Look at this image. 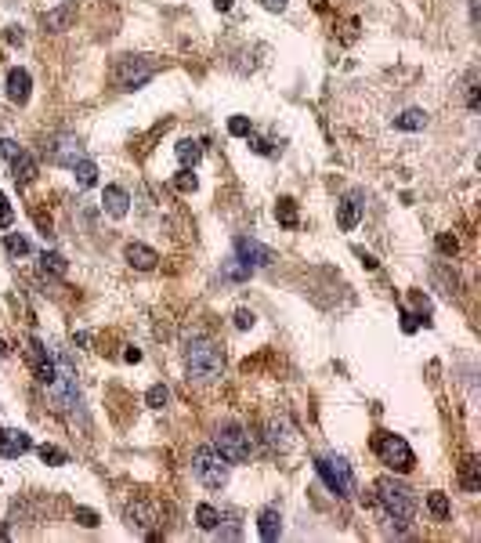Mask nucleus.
Instances as JSON below:
<instances>
[{"label":"nucleus","instance_id":"obj_1","mask_svg":"<svg viewBox=\"0 0 481 543\" xmlns=\"http://www.w3.org/2000/svg\"><path fill=\"white\" fill-rule=\"evenodd\" d=\"M376 504L394 525H409L416 518V492L394 474L376 478Z\"/></svg>","mask_w":481,"mask_h":543},{"label":"nucleus","instance_id":"obj_2","mask_svg":"<svg viewBox=\"0 0 481 543\" xmlns=\"http://www.w3.org/2000/svg\"><path fill=\"white\" fill-rule=\"evenodd\" d=\"M185 362H188V373L203 380V384H210V380L221 377L224 370V355H221V348L214 341H206V337H192L188 348H185Z\"/></svg>","mask_w":481,"mask_h":543},{"label":"nucleus","instance_id":"obj_3","mask_svg":"<svg viewBox=\"0 0 481 543\" xmlns=\"http://www.w3.org/2000/svg\"><path fill=\"white\" fill-rule=\"evenodd\" d=\"M156 73H159L156 58H149V55H123V58H116V66H112V84H116L120 91H138V87H145Z\"/></svg>","mask_w":481,"mask_h":543},{"label":"nucleus","instance_id":"obj_4","mask_svg":"<svg viewBox=\"0 0 481 543\" xmlns=\"http://www.w3.org/2000/svg\"><path fill=\"white\" fill-rule=\"evenodd\" d=\"M192 474H196L206 489H224L228 486V460H224L214 445H203V449L192 453Z\"/></svg>","mask_w":481,"mask_h":543},{"label":"nucleus","instance_id":"obj_5","mask_svg":"<svg viewBox=\"0 0 481 543\" xmlns=\"http://www.w3.org/2000/svg\"><path fill=\"white\" fill-rule=\"evenodd\" d=\"M373 453L380 456V464H388V468L398 471V474L412 471V464H416L409 442H406L402 435H388V431H380V435L373 438Z\"/></svg>","mask_w":481,"mask_h":543},{"label":"nucleus","instance_id":"obj_6","mask_svg":"<svg viewBox=\"0 0 481 543\" xmlns=\"http://www.w3.org/2000/svg\"><path fill=\"white\" fill-rule=\"evenodd\" d=\"M315 471L336 497H355V474H351V464L344 456H318Z\"/></svg>","mask_w":481,"mask_h":543},{"label":"nucleus","instance_id":"obj_7","mask_svg":"<svg viewBox=\"0 0 481 543\" xmlns=\"http://www.w3.org/2000/svg\"><path fill=\"white\" fill-rule=\"evenodd\" d=\"M214 449L228 460V464H246L250 460V435L239 424H221L214 431Z\"/></svg>","mask_w":481,"mask_h":543},{"label":"nucleus","instance_id":"obj_8","mask_svg":"<svg viewBox=\"0 0 481 543\" xmlns=\"http://www.w3.org/2000/svg\"><path fill=\"white\" fill-rule=\"evenodd\" d=\"M44 152H47V159L51 163H58V167H76L80 159H84V145L73 138V134H55V138H47L44 141Z\"/></svg>","mask_w":481,"mask_h":543},{"label":"nucleus","instance_id":"obj_9","mask_svg":"<svg viewBox=\"0 0 481 543\" xmlns=\"http://www.w3.org/2000/svg\"><path fill=\"white\" fill-rule=\"evenodd\" d=\"M235 258L243 261L246 268H268L271 261H275V250L257 243V239H250V235H239L235 239Z\"/></svg>","mask_w":481,"mask_h":543},{"label":"nucleus","instance_id":"obj_10","mask_svg":"<svg viewBox=\"0 0 481 543\" xmlns=\"http://www.w3.org/2000/svg\"><path fill=\"white\" fill-rule=\"evenodd\" d=\"M264 442H268V449H275V453H290L293 442H297V431H293L290 417H271L264 424Z\"/></svg>","mask_w":481,"mask_h":543},{"label":"nucleus","instance_id":"obj_11","mask_svg":"<svg viewBox=\"0 0 481 543\" xmlns=\"http://www.w3.org/2000/svg\"><path fill=\"white\" fill-rule=\"evenodd\" d=\"M362 214H365V199H362V193H347L341 203H336V225H341L344 232H351L362 221Z\"/></svg>","mask_w":481,"mask_h":543},{"label":"nucleus","instance_id":"obj_12","mask_svg":"<svg viewBox=\"0 0 481 543\" xmlns=\"http://www.w3.org/2000/svg\"><path fill=\"white\" fill-rule=\"evenodd\" d=\"M29 449H33V438H29L26 431H19V427L0 431V456H4V460H19Z\"/></svg>","mask_w":481,"mask_h":543},{"label":"nucleus","instance_id":"obj_13","mask_svg":"<svg viewBox=\"0 0 481 543\" xmlns=\"http://www.w3.org/2000/svg\"><path fill=\"white\" fill-rule=\"evenodd\" d=\"M102 211H105L109 217H116V221L131 214V196H127V188L105 185V188H102Z\"/></svg>","mask_w":481,"mask_h":543},{"label":"nucleus","instance_id":"obj_14","mask_svg":"<svg viewBox=\"0 0 481 543\" xmlns=\"http://www.w3.org/2000/svg\"><path fill=\"white\" fill-rule=\"evenodd\" d=\"M123 258H127V265L138 268V272H152L156 261H159V253L152 247H145V243H127L123 247Z\"/></svg>","mask_w":481,"mask_h":543},{"label":"nucleus","instance_id":"obj_15","mask_svg":"<svg viewBox=\"0 0 481 543\" xmlns=\"http://www.w3.org/2000/svg\"><path fill=\"white\" fill-rule=\"evenodd\" d=\"M40 22H44V29H51V33H66V29L76 22V8H73L69 0H66V4H62V8L44 11V19H40Z\"/></svg>","mask_w":481,"mask_h":543},{"label":"nucleus","instance_id":"obj_16","mask_svg":"<svg viewBox=\"0 0 481 543\" xmlns=\"http://www.w3.org/2000/svg\"><path fill=\"white\" fill-rule=\"evenodd\" d=\"M29 91H33V80H29L26 69H11L8 73V98L15 105H26L29 102Z\"/></svg>","mask_w":481,"mask_h":543},{"label":"nucleus","instance_id":"obj_17","mask_svg":"<svg viewBox=\"0 0 481 543\" xmlns=\"http://www.w3.org/2000/svg\"><path fill=\"white\" fill-rule=\"evenodd\" d=\"M37 174H40V163L29 152H19V156L11 159V178L19 181V185H33Z\"/></svg>","mask_w":481,"mask_h":543},{"label":"nucleus","instance_id":"obj_18","mask_svg":"<svg viewBox=\"0 0 481 543\" xmlns=\"http://www.w3.org/2000/svg\"><path fill=\"white\" fill-rule=\"evenodd\" d=\"M257 533H261L264 543H275L282 536V515H279L275 507H264L261 515H257Z\"/></svg>","mask_w":481,"mask_h":543},{"label":"nucleus","instance_id":"obj_19","mask_svg":"<svg viewBox=\"0 0 481 543\" xmlns=\"http://www.w3.org/2000/svg\"><path fill=\"white\" fill-rule=\"evenodd\" d=\"M127 522L138 525V529H152L156 525V507L149 500H134V504H127Z\"/></svg>","mask_w":481,"mask_h":543},{"label":"nucleus","instance_id":"obj_20","mask_svg":"<svg viewBox=\"0 0 481 543\" xmlns=\"http://www.w3.org/2000/svg\"><path fill=\"white\" fill-rule=\"evenodd\" d=\"M40 272H44V276L62 279V276L69 272V261L62 258V253H55V250H44V253H40Z\"/></svg>","mask_w":481,"mask_h":543},{"label":"nucleus","instance_id":"obj_21","mask_svg":"<svg viewBox=\"0 0 481 543\" xmlns=\"http://www.w3.org/2000/svg\"><path fill=\"white\" fill-rule=\"evenodd\" d=\"M460 482H463V489H467V492H478V489H481V464H478V456H467V460H463Z\"/></svg>","mask_w":481,"mask_h":543},{"label":"nucleus","instance_id":"obj_22","mask_svg":"<svg viewBox=\"0 0 481 543\" xmlns=\"http://www.w3.org/2000/svg\"><path fill=\"white\" fill-rule=\"evenodd\" d=\"M394 127H402V131H424L427 113H424V109H406V113L394 116Z\"/></svg>","mask_w":481,"mask_h":543},{"label":"nucleus","instance_id":"obj_23","mask_svg":"<svg viewBox=\"0 0 481 543\" xmlns=\"http://www.w3.org/2000/svg\"><path fill=\"white\" fill-rule=\"evenodd\" d=\"M275 217H279L282 229H297V221H300V217H297V203H293L290 196H282V199L275 203Z\"/></svg>","mask_w":481,"mask_h":543},{"label":"nucleus","instance_id":"obj_24","mask_svg":"<svg viewBox=\"0 0 481 543\" xmlns=\"http://www.w3.org/2000/svg\"><path fill=\"white\" fill-rule=\"evenodd\" d=\"M73 170H76V185H80V188H91V185H98V167H94V159H87V156H84V159H80V163H76Z\"/></svg>","mask_w":481,"mask_h":543},{"label":"nucleus","instance_id":"obj_25","mask_svg":"<svg viewBox=\"0 0 481 543\" xmlns=\"http://www.w3.org/2000/svg\"><path fill=\"white\" fill-rule=\"evenodd\" d=\"M196 525H199V529H206V533H214L217 525H221V510L210 507V504H199L196 507Z\"/></svg>","mask_w":481,"mask_h":543},{"label":"nucleus","instance_id":"obj_26","mask_svg":"<svg viewBox=\"0 0 481 543\" xmlns=\"http://www.w3.org/2000/svg\"><path fill=\"white\" fill-rule=\"evenodd\" d=\"M199 156H203V145H199V141H192V138L178 141V159H181V167H196Z\"/></svg>","mask_w":481,"mask_h":543},{"label":"nucleus","instance_id":"obj_27","mask_svg":"<svg viewBox=\"0 0 481 543\" xmlns=\"http://www.w3.org/2000/svg\"><path fill=\"white\" fill-rule=\"evenodd\" d=\"M4 250L11 253V258H26V253L33 250V247H29V239H26V235H19V232H8V239H4Z\"/></svg>","mask_w":481,"mask_h":543},{"label":"nucleus","instance_id":"obj_28","mask_svg":"<svg viewBox=\"0 0 481 543\" xmlns=\"http://www.w3.org/2000/svg\"><path fill=\"white\" fill-rule=\"evenodd\" d=\"M221 276H224V279H232V283H239V279H250V276H253V268H246L239 258H228V261H224V272H221Z\"/></svg>","mask_w":481,"mask_h":543},{"label":"nucleus","instance_id":"obj_29","mask_svg":"<svg viewBox=\"0 0 481 543\" xmlns=\"http://www.w3.org/2000/svg\"><path fill=\"white\" fill-rule=\"evenodd\" d=\"M463 98H467V109L478 113L481 109V91H478V73H467V84H463Z\"/></svg>","mask_w":481,"mask_h":543},{"label":"nucleus","instance_id":"obj_30","mask_svg":"<svg viewBox=\"0 0 481 543\" xmlns=\"http://www.w3.org/2000/svg\"><path fill=\"white\" fill-rule=\"evenodd\" d=\"M40 460L44 464H51V468H62V464H69V453L66 449H58V445H40Z\"/></svg>","mask_w":481,"mask_h":543},{"label":"nucleus","instance_id":"obj_31","mask_svg":"<svg viewBox=\"0 0 481 543\" xmlns=\"http://www.w3.org/2000/svg\"><path fill=\"white\" fill-rule=\"evenodd\" d=\"M427 510H430L435 518H448V510H453V507H448V497H445V492H427Z\"/></svg>","mask_w":481,"mask_h":543},{"label":"nucleus","instance_id":"obj_32","mask_svg":"<svg viewBox=\"0 0 481 543\" xmlns=\"http://www.w3.org/2000/svg\"><path fill=\"white\" fill-rule=\"evenodd\" d=\"M196 185H199V181H196V174H192L188 167H181V170H178V178H174V188H178V193H185V196H188V193H196Z\"/></svg>","mask_w":481,"mask_h":543},{"label":"nucleus","instance_id":"obj_33","mask_svg":"<svg viewBox=\"0 0 481 543\" xmlns=\"http://www.w3.org/2000/svg\"><path fill=\"white\" fill-rule=\"evenodd\" d=\"M228 134H232V138H250L253 127H250L246 116H232V120H228Z\"/></svg>","mask_w":481,"mask_h":543},{"label":"nucleus","instance_id":"obj_34","mask_svg":"<svg viewBox=\"0 0 481 543\" xmlns=\"http://www.w3.org/2000/svg\"><path fill=\"white\" fill-rule=\"evenodd\" d=\"M167 398H170V391H167L163 384H152L149 395H145V402H149L152 409H163V406H167Z\"/></svg>","mask_w":481,"mask_h":543},{"label":"nucleus","instance_id":"obj_35","mask_svg":"<svg viewBox=\"0 0 481 543\" xmlns=\"http://www.w3.org/2000/svg\"><path fill=\"white\" fill-rule=\"evenodd\" d=\"M438 250H442V253H453V258H456V253H460V239L448 235V232H442V235H438Z\"/></svg>","mask_w":481,"mask_h":543},{"label":"nucleus","instance_id":"obj_36","mask_svg":"<svg viewBox=\"0 0 481 543\" xmlns=\"http://www.w3.org/2000/svg\"><path fill=\"white\" fill-rule=\"evenodd\" d=\"M11 221H15L11 203H8V196H4V193H0V229H11Z\"/></svg>","mask_w":481,"mask_h":543},{"label":"nucleus","instance_id":"obj_37","mask_svg":"<svg viewBox=\"0 0 481 543\" xmlns=\"http://www.w3.org/2000/svg\"><path fill=\"white\" fill-rule=\"evenodd\" d=\"M22 149H19V141H11V138H0V159H15Z\"/></svg>","mask_w":481,"mask_h":543},{"label":"nucleus","instance_id":"obj_38","mask_svg":"<svg viewBox=\"0 0 481 543\" xmlns=\"http://www.w3.org/2000/svg\"><path fill=\"white\" fill-rule=\"evenodd\" d=\"M76 522L87 525V529H94V525H98V515H94L91 507H76Z\"/></svg>","mask_w":481,"mask_h":543},{"label":"nucleus","instance_id":"obj_39","mask_svg":"<svg viewBox=\"0 0 481 543\" xmlns=\"http://www.w3.org/2000/svg\"><path fill=\"white\" fill-rule=\"evenodd\" d=\"M253 323H257V315H253L250 308H239V312H235V326H239V330H250Z\"/></svg>","mask_w":481,"mask_h":543},{"label":"nucleus","instance_id":"obj_40","mask_svg":"<svg viewBox=\"0 0 481 543\" xmlns=\"http://www.w3.org/2000/svg\"><path fill=\"white\" fill-rule=\"evenodd\" d=\"M402 330H406V333H416V330H420V319H416L412 312H406V308H402Z\"/></svg>","mask_w":481,"mask_h":543},{"label":"nucleus","instance_id":"obj_41","mask_svg":"<svg viewBox=\"0 0 481 543\" xmlns=\"http://www.w3.org/2000/svg\"><path fill=\"white\" fill-rule=\"evenodd\" d=\"M250 145H253V152H261V156H271V152H275V149H271V141H264V138H253Z\"/></svg>","mask_w":481,"mask_h":543},{"label":"nucleus","instance_id":"obj_42","mask_svg":"<svg viewBox=\"0 0 481 543\" xmlns=\"http://www.w3.org/2000/svg\"><path fill=\"white\" fill-rule=\"evenodd\" d=\"M261 4H264L268 11H286V4H290V0H261Z\"/></svg>","mask_w":481,"mask_h":543},{"label":"nucleus","instance_id":"obj_43","mask_svg":"<svg viewBox=\"0 0 481 543\" xmlns=\"http://www.w3.org/2000/svg\"><path fill=\"white\" fill-rule=\"evenodd\" d=\"M359 258H362V265H365V268H370V272H373V268L380 265V261L373 258V253H365V250H359Z\"/></svg>","mask_w":481,"mask_h":543},{"label":"nucleus","instance_id":"obj_44","mask_svg":"<svg viewBox=\"0 0 481 543\" xmlns=\"http://www.w3.org/2000/svg\"><path fill=\"white\" fill-rule=\"evenodd\" d=\"M123 359H127V362H141V351H138V348H127Z\"/></svg>","mask_w":481,"mask_h":543},{"label":"nucleus","instance_id":"obj_45","mask_svg":"<svg viewBox=\"0 0 481 543\" xmlns=\"http://www.w3.org/2000/svg\"><path fill=\"white\" fill-rule=\"evenodd\" d=\"M8 40L11 44H22V29H8Z\"/></svg>","mask_w":481,"mask_h":543},{"label":"nucleus","instance_id":"obj_46","mask_svg":"<svg viewBox=\"0 0 481 543\" xmlns=\"http://www.w3.org/2000/svg\"><path fill=\"white\" fill-rule=\"evenodd\" d=\"M214 8L217 11H232V0H214Z\"/></svg>","mask_w":481,"mask_h":543},{"label":"nucleus","instance_id":"obj_47","mask_svg":"<svg viewBox=\"0 0 481 543\" xmlns=\"http://www.w3.org/2000/svg\"><path fill=\"white\" fill-rule=\"evenodd\" d=\"M4 355H8V344H4V341H0V359H4Z\"/></svg>","mask_w":481,"mask_h":543}]
</instances>
